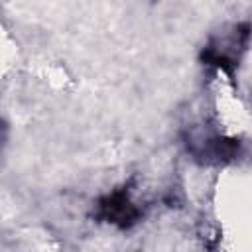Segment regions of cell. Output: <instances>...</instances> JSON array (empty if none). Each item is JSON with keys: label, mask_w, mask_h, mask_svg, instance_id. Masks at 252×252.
I'll use <instances>...</instances> for the list:
<instances>
[{"label": "cell", "mask_w": 252, "mask_h": 252, "mask_svg": "<svg viewBox=\"0 0 252 252\" xmlns=\"http://www.w3.org/2000/svg\"><path fill=\"white\" fill-rule=\"evenodd\" d=\"M138 217L140 211L130 203L126 189H118L98 203V219H104L120 228L132 226L138 220Z\"/></svg>", "instance_id": "obj_1"}]
</instances>
